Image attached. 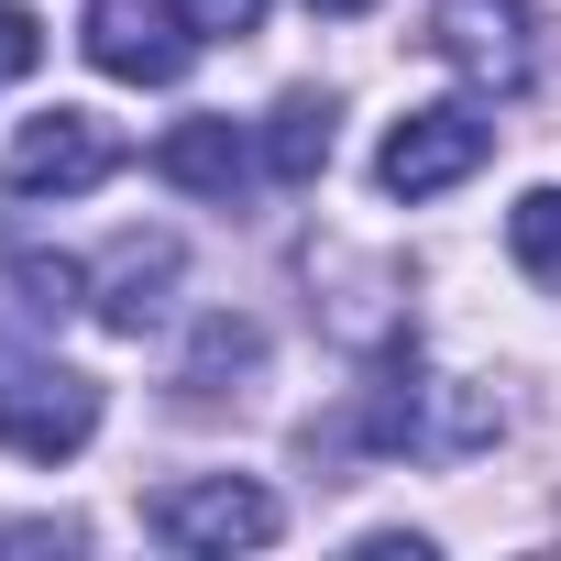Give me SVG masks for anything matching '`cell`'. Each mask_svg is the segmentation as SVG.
I'll return each instance as SVG.
<instances>
[{
    "mask_svg": "<svg viewBox=\"0 0 561 561\" xmlns=\"http://www.w3.org/2000/svg\"><path fill=\"white\" fill-rule=\"evenodd\" d=\"M12 275L34 287V309H45V320H67V309H78V264H67V253H56V264H45V253H23Z\"/></svg>",
    "mask_w": 561,
    "mask_h": 561,
    "instance_id": "obj_13",
    "label": "cell"
},
{
    "mask_svg": "<svg viewBox=\"0 0 561 561\" xmlns=\"http://www.w3.org/2000/svg\"><path fill=\"white\" fill-rule=\"evenodd\" d=\"M320 165H331V100H320V89H298V100H275V122H264V176L309 187Z\"/></svg>",
    "mask_w": 561,
    "mask_h": 561,
    "instance_id": "obj_9",
    "label": "cell"
},
{
    "mask_svg": "<svg viewBox=\"0 0 561 561\" xmlns=\"http://www.w3.org/2000/svg\"><path fill=\"white\" fill-rule=\"evenodd\" d=\"M144 528H154L165 550H264L287 517H275V495L242 484V473H187V484H165V495L144 506Z\"/></svg>",
    "mask_w": 561,
    "mask_h": 561,
    "instance_id": "obj_2",
    "label": "cell"
},
{
    "mask_svg": "<svg viewBox=\"0 0 561 561\" xmlns=\"http://www.w3.org/2000/svg\"><path fill=\"white\" fill-rule=\"evenodd\" d=\"M430 45L473 89H517L528 78V0H430Z\"/></svg>",
    "mask_w": 561,
    "mask_h": 561,
    "instance_id": "obj_6",
    "label": "cell"
},
{
    "mask_svg": "<svg viewBox=\"0 0 561 561\" xmlns=\"http://www.w3.org/2000/svg\"><path fill=\"white\" fill-rule=\"evenodd\" d=\"M506 253H517V275L561 287V187H528V198L506 209Z\"/></svg>",
    "mask_w": 561,
    "mask_h": 561,
    "instance_id": "obj_10",
    "label": "cell"
},
{
    "mask_svg": "<svg viewBox=\"0 0 561 561\" xmlns=\"http://www.w3.org/2000/svg\"><path fill=\"white\" fill-rule=\"evenodd\" d=\"M89 430H100V386L67 375V364H23L12 386H0V451L67 462V451H89Z\"/></svg>",
    "mask_w": 561,
    "mask_h": 561,
    "instance_id": "obj_5",
    "label": "cell"
},
{
    "mask_svg": "<svg viewBox=\"0 0 561 561\" xmlns=\"http://www.w3.org/2000/svg\"><path fill=\"white\" fill-rule=\"evenodd\" d=\"M111 165H122V133L100 111H34L23 144H12V165H0V187H12V198H89Z\"/></svg>",
    "mask_w": 561,
    "mask_h": 561,
    "instance_id": "obj_3",
    "label": "cell"
},
{
    "mask_svg": "<svg viewBox=\"0 0 561 561\" xmlns=\"http://www.w3.org/2000/svg\"><path fill=\"white\" fill-rule=\"evenodd\" d=\"M309 12H320V23H353V12H375V0H309Z\"/></svg>",
    "mask_w": 561,
    "mask_h": 561,
    "instance_id": "obj_15",
    "label": "cell"
},
{
    "mask_svg": "<svg viewBox=\"0 0 561 561\" xmlns=\"http://www.w3.org/2000/svg\"><path fill=\"white\" fill-rule=\"evenodd\" d=\"M78 45H89V67H100V78H122V89H165V78H187L198 23H187V12H165V0H100Z\"/></svg>",
    "mask_w": 561,
    "mask_h": 561,
    "instance_id": "obj_4",
    "label": "cell"
},
{
    "mask_svg": "<svg viewBox=\"0 0 561 561\" xmlns=\"http://www.w3.org/2000/svg\"><path fill=\"white\" fill-rule=\"evenodd\" d=\"M154 176L187 187V198H242V187H253V133L220 122V111H209V122H176V133L154 144Z\"/></svg>",
    "mask_w": 561,
    "mask_h": 561,
    "instance_id": "obj_7",
    "label": "cell"
},
{
    "mask_svg": "<svg viewBox=\"0 0 561 561\" xmlns=\"http://www.w3.org/2000/svg\"><path fill=\"white\" fill-rule=\"evenodd\" d=\"M253 353H264V331H253V320H209V331H198V364H187V386L209 397V386H220V375H242Z\"/></svg>",
    "mask_w": 561,
    "mask_h": 561,
    "instance_id": "obj_11",
    "label": "cell"
},
{
    "mask_svg": "<svg viewBox=\"0 0 561 561\" xmlns=\"http://www.w3.org/2000/svg\"><path fill=\"white\" fill-rule=\"evenodd\" d=\"M165 287H176V242H165V231H133V242L100 264V298H89V309H100L111 331H144V320L165 309Z\"/></svg>",
    "mask_w": 561,
    "mask_h": 561,
    "instance_id": "obj_8",
    "label": "cell"
},
{
    "mask_svg": "<svg viewBox=\"0 0 561 561\" xmlns=\"http://www.w3.org/2000/svg\"><path fill=\"white\" fill-rule=\"evenodd\" d=\"M34 67H45V23L23 0H0V78H34Z\"/></svg>",
    "mask_w": 561,
    "mask_h": 561,
    "instance_id": "obj_12",
    "label": "cell"
},
{
    "mask_svg": "<svg viewBox=\"0 0 561 561\" xmlns=\"http://www.w3.org/2000/svg\"><path fill=\"white\" fill-rule=\"evenodd\" d=\"M484 154H495V122H484L473 100H430V111H408V122L386 133L375 187H386V198H440V187H462Z\"/></svg>",
    "mask_w": 561,
    "mask_h": 561,
    "instance_id": "obj_1",
    "label": "cell"
},
{
    "mask_svg": "<svg viewBox=\"0 0 561 561\" xmlns=\"http://www.w3.org/2000/svg\"><path fill=\"white\" fill-rule=\"evenodd\" d=\"M176 12H187L198 34H253V23H264V0H176Z\"/></svg>",
    "mask_w": 561,
    "mask_h": 561,
    "instance_id": "obj_14",
    "label": "cell"
}]
</instances>
